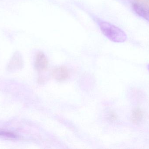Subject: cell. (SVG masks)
I'll list each match as a JSON object with an SVG mask.
<instances>
[{
    "instance_id": "5",
    "label": "cell",
    "mask_w": 149,
    "mask_h": 149,
    "mask_svg": "<svg viewBox=\"0 0 149 149\" xmlns=\"http://www.w3.org/2000/svg\"><path fill=\"white\" fill-rule=\"evenodd\" d=\"M144 116V114L142 110L140 108H136L132 111L130 116V120L134 124H139L141 122Z\"/></svg>"
},
{
    "instance_id": "1",
    "label": "cell",
    "mask_w": 149,
    "mask_h": 149,
    "mask_svg": "<svg viewBox=\"0 0 149 149\" xmlns=\"http://www.w3.org/2000/svg\"><path fill=\"white\" fill-rule=\"evenodd\" d=\"M100 29L103 35L110 41L115 43H123L127 39V36L124 31L115 25L107 22H100Z\"/></svg>"
},
{
    "instance_id": "4",
    "label": "cell",
    "mask_w": 149,
    "mask_h": 149,
    "mask_svg": "<svg viewBox=\"0 0 149 149\" xmlns=\"http://www.w3.org/2000/svg\"><path fill=\"white\" fill-rule=\"evenodd\" d=\"M52 75L57 81H63L69 79L70 74L67 67L62 66L53 69Z\"/></svg>"
},
{
    "instance_id": "8",
    "label": "cell",
    "mask_w": 149,
    "mask_h": 149,
    "mask_svg": "<svg viewBox=\"0 0 149 149\" xmlns=\"http://www.w3.org/2000/svg\"><path fill=\"white\" fill-rule=\"evenodd\" d=\"M107 119L109 121L115 122L117 120V115L114 112H109L108 114Z\"/></svg>"
},
{
    "instance_id": "7",
    "label": "cell",
    "mask_w": 149,
    "mask_h": 149,
    "mask_svg": "<svg viewBox=\"0 0 149 149\" xmlns=\"http://www.w3.org/2000/svg\"><path fill=\"white\" fill-rule=\"evenodd\" d=\"M0 136H3L10 139H16L17 138V136L14 133L9 131L0 130Z\"/></svg>"
},
{
    "instance_id": "6",
    "label": "cell",
    "mask_w": 149,
    "mask_h": 149,
    "mask_svg": "<svg viewBox=\"0 0 149 149\" xmlns=\"http://www.w3.org/2000/svg\"><path fill=\"white\" fill-rule=\"evenodd\" d=\"M133 8L137 15L149 22V9L137 3H134L133 5Z\"/></svg>"
},
{
    "instance_id": "2",
    "label": "cell",
    "mask_w": 149,
    "mask_h": 149,
    "mask_svg": "<svg viewBox=\"0 0 149 149\" xmlns=\"http://www.w3.org/2000/svg\"><path fill=\"white\" fill-rule=\"evenodd\" d=\"M23 60L21 53L15 52L8 63L7 70L9 72H15L22 69L23 66Z\"/></svg>"
},
{
    "instance_id": "3",
    "label": "cell",
    "mask_w": 149,
    "mask_h": 149,
    "mask_svg": "<svg viewBox=\"0 0 149 149\" xmlns=\"http://www.w3.org/2000/svg\"><path fill=\"white\" fill-rule=\"evenodd\" d=\"M49 62L43 52L39 51L37 52L35 57V66L38 72L45 71L48 69Z\"/></svg>"
},
{
    "instance_id": "9",
    "label": "cell",
    "mask_w": 149,
    "mask_h": 149,
    "mask_svg": "<svg viewBox=\"0 0 149 149\" xmlns=\"http://www.w3.org/2000/svg\"><path fill=\"white\" fill-rule=\"evenodd\" d=\"M148 70L149 71V64L148 65Z\"/></svg>"
}]
</instances>
